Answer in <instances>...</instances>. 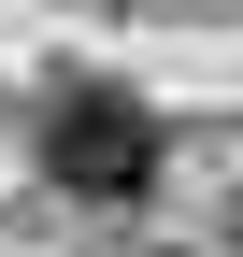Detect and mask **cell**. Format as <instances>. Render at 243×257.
<instances>
[{"mask_svg": "<svg viewBox=\"0 0 243 257\" xmlns=\"http://www.w3.org/2000/svg\"><path fill=\"white\" fill-rule=\"evenodd\" d=\"M29 157H43V186H72V200H158V100L114 72H57L43 114H29Z\"/></svg>", "mask_w": 243, "mask_h": 257, "instance_id": "cell-1", "label": "cell"}]
</instances>
